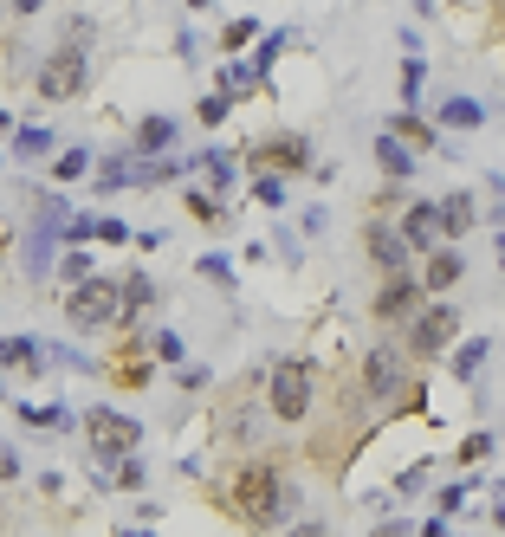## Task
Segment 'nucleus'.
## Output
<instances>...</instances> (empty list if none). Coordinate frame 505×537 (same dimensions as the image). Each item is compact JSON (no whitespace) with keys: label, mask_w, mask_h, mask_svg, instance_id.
Returning <instances> with one entry per match:
<instances>
[{"label":"nucleus","mask_w":505,"mask_h":537,"mask_svg":"<svg viewBox=\"0 0 505 537\" xmlns=\"http://www.w3.org/2000/svg\"><path fill=\"white\" fill-rule=\"evenodd\" d=\"M253 39H259V20H234V26L221 33V46H227V52H240V46H253Z\"/></svg>","instance_id":"obj_32"},{"label":"nucleus","mask_w":505,"mask_h":537,"mask_svg":"<svg viewBox=\"0 0 505 537\" xmlns=\"http://www.w3.org/2000/svg\"><path fill=\"white\" fill-rule=\"evenodd\" d=\"M20 421L26 428H72V408L65 402H33V408H20Z\"/></svg>","instance_id":"obj_20"},{"label":"nucleus","mask_w":505,"mask_h":537,"mask_svg":"<svg viewBox=\"0 0 505 537\" xmlns=\"http://www.w3.org/2000/svg\"><path fill=\"white\" fill-rule=\"evenodd\" d=\"M188 7H208V0H188Z\"/></svg>","instance_id":"obj_48"},{"label":"nucleus","mask_w":505,"mask_h":537,"mask_svg":"<svg viewBox=\"0 0 505 537\" xmlns=\"http://www.w3.org/2000/svg\"><path fill=\"white\" fill-rule=\"evenodd\" d=\"M441 123H447V130H480V123H486V104H473V98H447V104H441Z\"/></svg>","instance_id":"obj_19"},{"label":"nucleus","mask_w":505,"mask_h":537,"mask_svg":"<svg viewBox=\"0 0 505 537\" xmlns=\"http://www.w3.org/2000/svg\"><path fill=\"white\" fill-rule=\"evenodd\" d=\"M499 266H505V233H499Z\"/></svg>","instance_id":"obj_46"},{"label":"nucleus","mask_w":505,"mask_h":537,"mask_svg":"<svg viewBox=\"0 0 505 537\" xmlns=\"http://www.w3.org/2000/svg\"><path fill=\"white\" fill-rule=\"evenodd\" d=\"M421 298H428V292H421V279H408V272H389L370 311H376L382 324H395V318H408V311H421Z\"/></svg>","instance_id":"obj_9"},{"label":"nucleus","mask_w":505,"mask_h":537,"mask_svg":"<svg viewBox=\"0 0 505 537\" xmlns=\"http://www.w3.org/2000/svg\"><path fill=\"white\" fill-rule=\"evenodd\" d=\"M389 136L395 143H408L421 156V149H441V136H434V123L428 117H415V110H402V117H389Z\"/></svg>","instance_id":"obj_15"},{"label":"nucleus","mask_w":505,"mask_h":537,"mask_svg":"<svg viewBox=\"0 0 505 537\" xmlns=\"http://www.w3.org/2000/svg\"><path fill=\"white\" fill-rule=\"evenodd\" d=\"M156 356H162V363H182V337H175V330H162V337H156Z\"/></svg>","instance_id":"obj_36"},{"label":"nucleus","mask_w":505,"mask_h":537,"mask_svg":"<svg viewBox=\"0 0 505 537\" xmlns=\"http://www.w3.org/2000/svg\"><path fill=\"white\" fill-rule=\"evenodd\" d=\"M493 525L505 531V486H499V505H493Z\"/></svg>","instance_id":"obj_44"},{"label":"nucleus","mask_w":505,"mask_h":537,"mask_svg":"<svg viewBox=\"0 0 505 537\" xmlns=\"http://www.w3.org/2000/svg\"><path fill=\"white\" fill-rule=\"evenodd\" d=\"M175 143V117H143L136 123V149L143 156H156V149H169Z\"/></svg>","instance_id":"obj_18"},{"label":"nucleus","mask_w":505,"mask_h":537,"mask_svg":"<svg viewBox=\"0 0 505 537\" xmlns=\"http://www.w3.org/2000/svg\"><path fill=\"white\" fill-rule=\"evenodd\" d=\"M402 98H421V59L402 65Z\"/></svg>","instance_id":"obj_38"},{"label":"nucleus","mask_w":505,"mask_h":537,"mask_svg":"<svg viewBox=\"0 0 505 537\" xmlns=\"http://www.w3.org/2000/svg\"><path fill=\"white\" fill-rule=\"evenodd\" d=\"M408 240V253H434V201H408V214H402V227H395Z\"/></svg>","instance_id":"obj_13"},{"label":"nucleus","mask_w":505,"mask_h":537,"mask_svg":"<svg viewBox=\"0 0 505 537\" xmlns=\"http://www.w3.org/2000/svg\"><path fill=\"white\" fill-rule=\"evenodd\" d=\"M292 537H331V531H324V518H305V525H292Z\"/></svg>","instance_id":"obj_41"},{"label":"nucleus","mask_w":505,"mask_h":537,"mask_svg":"<svg viewBox=\"0 0 505 537\" xmlns=\"http://www.w3.org/2000/svg\"><path fill=\"white\" fill-rule=\"evenodd\" d=\"M486 453H493V434H467V440H460V466L486 460Z\"/></svg>","instance_id":"obj_33"},{"label":"nucleus","mask_w":505,"mask_h":537,"mask_svg":"<svg viewBox=\"0 0 505 537\" xmlns=\"http://www.w3.org/2000/svg\"><path fill=\"white\" fill-rule=\"evenodd\" d=\"M91 240H124V220H111V214H104V220H91Z\"/></svg>","instance_id":"obj_35"},{"label":"nucleus","mask_w":505,"mask_h":537,"mask_svg":"<svg viewBox=\"0 0 505 537\" xmlns=\"http://www.w3.org/2000/svg\"><path fill=\"white\" fill-rule=\"evenodd\" d=\"M65 324L72 330H111L124 324V298H117V279H104V272H91V279L65 285Z\"/></svg>","instance_id":"obj_2"},{"label":"nucleus","mask_w":505,"mask_h":537,"mask_svg":"<svg viewBox=\"0 0 505 537\" xmlns=\"http://www.w3.org/2000/svg\"><path fill=\"white\" fill-rule=\"evenodd\" d=\"M111 466H117V473H104V479H117L124 492H143L149 486V466L136 460V453H124V460H111Z\"/></svg>","instance_id":"obj_22"},{"label":"nucleus","mask_w":505,"mask_h":537,"mask_svg":"<svg viewBox=\"0 0 505 537\" xmlns=\"http://www.w3.org/2000/svg\"><path fill=\"white\" fill-rule=\"evenodd\" d=\"M473 220H480V201L460 188V195H447V201H434V233L441 240H460V233H473Z\"/></svg>","instance_id":"obj_11"},{"label":"nucleus","mask_w":505,"mask_h":537,"mask_svg":"<svg viewBox=\"0 0 505 537\" xmlns=\"http://www.w3.org/2000/svg\"><path fill=\"white\" fill-rule=\"evenodd\" d=\"M0 402H7V389H0Z\"/></svg>","instance_id":"obj_49"},{"label":"nucleus","mask_w":505,"mask_h":537,"mask_svg":"<svg viewBox=\"0 0 505 537\" xmlns=\"http://www.w3.org/2000/svg\"><path fill=\"white\" fill-rule=\"evenodd\" d=\"M421 486H428V460H421V466H408V473L395 479V492H421Z\"/></svg>","instance_id":"obj_37"},{"label":"nucleus","mask_w":505,"mask_h":537,"mask_svg":"<svg viewBox=\"0 0 505 537\" xmlns=\"http://www.w3.org/2000/svg\"><path fill=\"white\" fill-rule=\"evenodd\" d=\"M363 389H370L376 402H382V395H395V389H402V356H395V350H370V356H363Z\"/></svg>","instance_id":"obj_12"},{"label":"nucleus","mask_w":505,"mask_h":537,"mask_svg":"<svg viewBox=\"0 0 505 537\" xmlns=\"http://www.w3.org/2000/svg\"><path fill=\"white\" fill-rule=\"evenodd\" d=\"M227 110H234V98H227V91H208V98L195 104V117L201 123H227Z\"/></svg>","instance_id":"obj_28"},{"label":"nucleus","mask_w":505,"mask_h":537,"mask_svg":"<svg viewBox=\"0 0 505 537\" xmlns=\"http://www.w3.org/2000/svg\"><path fill=\"white\" fill-rule=\"evenodd\" d=\"M39 376V369H46V350H39L33 337H0V376Z\"/></svg>","instance_id":"obj_14"},{"label":"nucleus","mask_w":505,"mask_h":537,"mask_svg":"<svg viewBox=\"0 0 505 537\" xmlns=\"http://www.w3.org/2000/svg\"><path fill=\"white\" fill-rule=\"evenodd\" d=\"M91 272H98V266H91V253H85V246H65L59 279H65V285H78V279H91Z\"/></svg>","instance_id":"obj_24"},{"label":"nucleus","mask_w":505,"mask_h":537,"mask_svg":"<svg viewBox=\"0 0 505 537\" xmlns=\"http://www.w3.org/2000/svg\"><path fill=\"white\" fill-rule=\"evenodd\" d=\"M376 162H382V175H389V182H408V175H415V149H408V143H395L389 130L376 136Z\"/></svg>","instance_id":"obj_16"},{"label":"nucleus","mask_w":505,"mask_h":537,"mask_svg":"<svg viewBox=\"0 0 505 537\" xmlns=\"http://www.w3.org/2000/svg\"><path fill=\"white\" fill-rule=\"evenodd\" d=\"M0 479H20V453H13L7 440H0Z\"/></svg>","instance_id":"obj_39"},{"label":"nucleus","mask_w":505,"mask_h":537,"mask_svg":"<svg viewBox=\"0 0 505 537\" xmlns=\"http://www.w3.org/2000/svg\"><path fill=\"white\" fill-rule=\"evenodd\" d=\"M415 537H447V525H441V518H428V525H415Z\"/></svg>","instance_id":"obj_42"},{"label":"nucleus","mask_w":505,"mask_h":537,"mask_svg":"<svg viewBox=\"0 0 505 537\" xmlns=\"http://www.w3.org/2000/svg\"><path fill=\"white\" fill-rule=\"evenodd\" d=\"M85 85H91V52H85V39H59V46L39 59V72H33V91H39L46 104H72Z\"/></svg>","instance_id":"obj_1"},{"label":"nucleus","mask_w":505,"mask_h":537,"mask_svg":"<svg viewBox=\"0 0 505 537\" xmlns=\"http://www.w3.org/2000/svg\"><path fill=\"white\" fill-rule=\"evenodd\" d=\"M13 156H26V162H33V156H52V136H46V130H20Z\"/></svg>","instance_id":"obj_30"},{"label":"nucleus","mask_w":505,"mask_h":537,"mask_svg":"<svg viewBox=\"0 0 505 537\" xmlns=\"http://www.w3.org/2000/svg\"><path fill=\"white\" fill-rule=\"evenodd\" d=\"M117 537H149V531H117Z\"/></svg>","instance_id":"obj_47"},{"label":"nucleus","mask_w":505,"mask_h":537,"mask_svg":"<svg viewBox=\"0 0 505 537\" xmlns=\"http://www.w3.org/2000/svg\"><path fill=\"white\" fill-rule=\"evenodd\" d=\"M7 123H13V117H7V104H0V130H7Z\"/></svg>","instance_id":"obj_45"},{"label":"nucleus","mask_w":505,"mask_h":537,"mask_svg":"<svg viewBox=\"0 0 505 537\" xmlns=\"http://www.w3.org/2000/svg\"><path fill=\"white\" fill-rule=\"evenodd\" d=\"M266 395H272V415L279 421H305L311 415V369H305V356H279Z\"/></svg>","instance_id":"obj_4"},{"label":"nucleus","mask_w":505,"mask_h":537,"mask_svg":"<svg viewBox=\"0 0 505 537\" xmlns=\"http://www.w3.org/2000/svg\"><path fill=\"white\" fill-rule=\"evenodd\" d=\"M39 7H46V0H13V13H20V20H26V13H39Z\"/></svg>","instance_id":"obj_43"},{"label":"nucleus","mask_w":505,"mask_h":537,"mask_svg":"<svg viewBox=\"0 0 505 537\" xmlns=\"http://www.w3.org/2000/svg\"><path fill=\"white\" fill-rule=\"evenodd\" d=\"M221 91H227V98H253L259 72H253V65H221Z\"/></svg>","instance_id":"obj_21"},{"label":"nucleus","mask_w":505,"mask_h":537,"mask_svg":"<svg viewBox=\"0 0 505 537\" xmlns=\"http://www.w3.org/2000/svg\"><path fill=\"white\" fill-rule=\"evenodd\" d=\"M370 537H415V525H408V518H389V525H376Z\"/></svg>","instance_id":"obj_40"},{"label":"nucleus","mask_w":505,"mask_h":537,"mask_svg":"<svg viewBox=\"0 0 505 537\" xmlns=\"http://www.w3.org/2000/svg\"><path fill=\"white\" fill-rule=\"evenodd\" d=\"M234 512L247 518V525H279V512H285V479H279V466H272V460L240 466V479H234Z\"/></svg>","instance_id":"obj_3"},{"label":"nucleus","mask_w":505,"mask_h":537,"mask_svg":"<svg viewBox=\"0 0 505 537\" xmlns=\"http://www.w3.org/2000/svg\"><path fill=\"white\" fill-rule=\"evenodd\" d=\"M201 175H208L214 195H221V188L234 182V156H227V149H208V156H201Z\"/></svg>","instance_id":"obj_23"},{"label":"nucleus","mask_w":505,"mask_h":537,"mask_svg":"<svg viewBox=\"0 0 505 537\" xmlns=\"http://www.w3.org/2000/svg\"><path fill=\"white\" fill-rule=\"evenodd\" d=\"M85 440H91V453H98V460L111 466V460H124V453L143 447V428H136L130 415H117V408L104 402V408H91V415H85Z\"/></svg>","instance_id":"obj_5"},{"label":"nucleus","mask_w":505,"mask_h":537,"mask_svg":"<svg viewBox=\"0 0 505 537\" xmlns=\"http://www.w3.org/2000/svg\"><path fill=\"white\" fill-rule=\"evenodd\" d=\"M195 272H201V279H221V285H227V279H234V266H227V259H221V253H208V259H195Z\"/></svg>","instance_id":"obj_34"},{"label":"nucleus","mask_w":505,"mask_h":537,"mask_svg":"<svg viewBox=\"0 0 505 537\" xmlns=\"http://www.w3.org/2000/svg\"><path fill=\"white\" fill-rule=\"evenodd\" d=\"M428 266H421V292L428 298H441V292H454L460 279H467V259L454 253V246H441V253H421Z\"/></svg>","instance_id":"obj_10"},{"label":"nucleus","mask_w":505,"mask_h":537,"mask_svg":"<svg viewBox=\"0 0 505 537\" xmlns=\"http://www.w3.org/2000/svg\"><path fill=\"white\" fill-rule=\"evenodd\" d=\"M253 201H259V208H285V182H279V175H266V169H259Z\"/></svg>","instance_id":"obj_27"},{"label":"nucleus","mask_w":505,"mask_h":537,"mask_svg":"<svg viewBox=\"0 0 505 537\" xmlns=\"http://www.w3.org/2000/svg\"><path fill=\"white\" fill-rule=\"evenodd\" d=\"M247 156L259 162V169H279V175L311 169V143H305V136H259V143L247 149Z\"/></svg>","instance_id":"obj_8"},{"label":"nucleus","mask_w":505,"mask_h":537,"mask_svg":"<svg viewBox=\"0 0 505 537\" xmlns=\"http://www.w3.org/2000/svg\"><path fill=\"white\" fill-rule=\"evenodd\" d=\"M363 253H370V266L382 272V279H389V272H408V259H415L389 220H370V227H363Z\"/></svg>","instance_id":"obj_7"},{"label":"nucleus","mask_w":505,"mask_h":537,"mask_svg":"<svg viewBox=\"0 0 505 537\" xmlns=\"http://www.w3.org/2000/svg\"><path fill=\"white\" fill-rule=\"evenodd\" d=\"M91 175H98V188L111 195V188H130V162L111 156V162H91Z\"/></svg>","instance_id":"obj_25"},{"label":"nucleus","mask_w":505,"mask_h":537,"mask_svg":"<svg viewBox=\"0 0 505 537\" xmlns=\"http://www.w3.org/2000/svg\"><path fill=\"white\" fill-rule=\"evenodd\" d=\"M454 337H460V311L441 305V298H434V305H421L415 324H408V350H415V356H441Z\"/></svg>","instance_id":"obj_6"},{"label":"nucleus","mask_w":505,"mask_h":537,"mask_svg":"<svg viewBox=\"0 0 505 537\" xmlns=\"http://www.w3.org/2000/svg\"><path fill=\"white\" fill-rule=\"evenodd\" d=\"M486 363V337H473V343H460V350H454V376L460 382H473V369H480Z\"/></svg>","instance_id":"obj_26"},{"label":"nucleus","mask_w":505,"mask_h":537,"mask_svg":"<svg viewBox=\"0 0 505 537\" xmlns=\"http://www.w3.org/2000/svg\"><path fill=\"white\" fill-rule=\"evenodd\" d=\"M117 298H124V324L136 318V311L156 305V285H149V272H130V279H117Z\"/></svg>","instance_id":"obj_17"},{"label":"nucleus","mask_w":505,"mask_h":537,"mask_svg":"<svg viewBox=\"0 0 505 537\" xmlns=\"http://www.w3.org/2000/svg\"><path fill=\"white\" fill-rule=\"evenodd\" d=\"M188 214H195L201 227H221V201H214V195H201V188L188 195Z\"/></svg>","instance_id":"obj_31"},{"label":"nucleus","mask_w":505,"mask_h":537,"mask_svg":"<svg viewBox=\"0 0 505 537\" xmlns=\"http://www.w3.org/2000/svg\"><path fill=\"white\" fill-rule=\"evenodd\" d=\"M52 169H59V182H78V175H91V156H85V149H65Z\"/></svg>","instance_id":"obj_29"}]
</instances>
